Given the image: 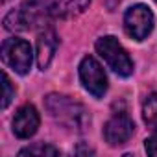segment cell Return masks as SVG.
Masks as SVG:
<instances>
[{
  "mask_svg": "<svg viewBox=\"0 0 157 157\" xmlns=\"http://www.w3.org/2000/svg\"><path fill=\"white\" fill-rule=\"evenodd\" d=\"M142 118L150 129L157 131V94L155 93L146 96L142 104Z\"/></svg>",
  "mask_w": 157,
  "mask_h": 157,
  "instance_id": "cell-11",
  "label": "cell"
},
{
  "mask_svg": "<svg viewBox=\"0 0 157 157\" xmlns=\"http://www.w3.org/2000/svg\"><path fill=\"white\" fill-rule=\"evenodd\" d=\"M2 80H4V100H2V109H6V107L11 104L13 96H15V89H13L11 80H10V76H8L6 72L2 74Z\"/></svg>",
  "mask_w": 157,
  "mask_h": 157,
  "instance_id": "cell-13",
  "label": "cell"
},
{
  "mask_svg": "<svg viewBox=\"0 0 157 157\" xmlns=\"http://www.w3.org/2000/svg\"><path fill=\"white\" fill-rule=\"evenodd\" d=\"M153 24H155V17L151 10L144 4L131 6L124 15V30L135 41H144L151 33Z\"/></svg>",
  "mask_w": 157,
  "mask_h": 157,
  "instance_id": "cell-5",
  "label": "cell"
},
{
  "mask_svg": "<svg viewBox=\"0 0 157 157\" xmlns=\"http://www.w3.org/2000/svg\"><path fill=\"white\" fill-rule=\"evenodd\" d=\"M80 80H82V85L85 87V91L89 94H93L94 98H102L107 91L105 70L102 68L98 59L93 57V56H85L82 59V63H80Z\"/></svg>",
  "mask_w": 157,
  "mask_h": 157,
  "instance_id": "cell-6",
  "label": "cell"
},
{
  "mask_svg": "<svg viewBox=\"0 0 157 157\" xmlns=\"http://www.w3.org/2000/svg\"><path fill=\"white\" fill-rule=\"evenodd\" d=\"M96 52L98 56L107 63V67L117 72L118 76H131L133 74V61L129 54L124 50V46L118 43L117 37L105 35L96 41Z\"/></svg>",
  "mask_w": 157,
  "mask_h": 157,
  "instance_id": "cell-3",
  "label": "cell"
},
{
  "mask_svg": "<svg viewBox=\"0 0 157 157\" xmlns=\"http://www.w3.org/2000/svg\"><path fill=\"white\" fill-rule=\"evenodd\" d=\"M2 2H8V0H2Z\"/></svg>",
  "mask_w": 157,
  "mask_h": 157,
  "instance_id": "cell-15",
  "label": "cell"
},
{
  "mask_svg": "<svg viewBox=\"0 0 157 157\" xmlns=\"http://www.w3.org/2000/svg\"><path fill=\"white\" fill-rule=\"evenodd\" d=\"M19 155H59V150L52 144L37 142V144L28 146V148H22L19 151Z\"/></svg>",
  "mask_w": 157,
  "mask_h": 157,
  "instance_id": "cell-12",
  "label": "cell"
},
{
  "mask_svg": "<svg viewBox=\"0 0 157 157\" xmlns=\"http://www.w3.org/2000/svg\"><path fill=\"white\" fill-rule=\"evenodd\" d=\"M144 150H146L148 155H155L157 157V131L144 140Z\"/></svg>",
  "mask_w": 157,
  "mask_h": 157,
  "instance_id": "cell-14",
  "label": "cell"
},
{
  "mask_svg": "<svg viewBox=\"0 0 157 157\" xmlns=\"http://www.w3.org/2000/svg\"><path fill=\"white\" fill-rule=\"evenodd\" d=\"M56 48H57V35L54 33L52 28H44L41 30L39 33V39H37V65L41 70L48 68V65L52 63V57L56 54Z\"/></svg>",
  "mask_w": 157,
  "mask_h": 157,
  "instance_id": "cell-9",
  "label": "cell"
},
{
  "mask_svg": "<svg viewBox=\"0 0 157 157\" xmlns=\"http://www.w3.org/2000/svg\"><path fill=\"white\" fill-rule=\"evenodd\" d=\"M91 4V0H50L48 8L56 19H72L82 15Z\"/></svg>",
  "mask_w": 157,
  "mask_h": 157,
  "instance_id": "cell-10",
  "label": "cell"
},
{
  "mask_svg": "<svg viewBox=\"0 0 157 157\" xmlns=\"http://www.w3.org/2000/svg\"><path fill=\"white\" fill-rule=\"evenodd\" d=\"M2 61L10 68H13L17 74L21 76L28 74L32 68V61H33V52H32L30 43L19 37L6 39L2 43Z\"/></svg>",
  "mask_w": 157,
  "mask_h": 157,
  "instance_id": "cell-4",
  "label": "cell"
},
{
  "mask_svg": "<svg viewBox=\"0 0 157 157\" xmlns=\"http://www.w3.org/2000/svg\"><path fill=\"white\" fill-rule=\"evenodd\" d=\"M11 124H13V133L19 139H30L35 135L39 124H41V117L32 104H26L17 109Z\"/></svg>",
  "mask_w": 157,
  "mask_h": 157,
  "instance_id": "cell-8",
  "label": "cell"
},
{
  "mask_svg": "<svg viewBox=\"0 0 157 157\" xmlns=\"http://www.w3.org/2000/svg\"><path fill=\"white\" fill-rule=\"evenodd\" d=\"M52 17L48 4L41 0H26L17 10L10 11L4 17V28L10 32H22V30H44L48 19Z\"/></svg>",
  "mask_w": 157,
  "mask_h": 157,
  "instance_id": "cell-2",
  "label": "cell"
},
{
  "mask_svg": "<svg viewBox=\"0 0 157 157\" xmlns=\"http://www.w3.org/2000/svg\"><path fill=\"white\" fill-rule=\"evenodd\" d=\"M44 107L48 111V115L61 126L68 128V129H78L82 131L87 128L89 124V113L85 109L83 104L76 102L70 96L65 94H48L44 98Z\"/></svg>",
  "mask_w": 157,
  "mask_h": 157,
  "instance_id": "cell-1",
  "label": "cell"
},
{
  "mask_svg": "<svg viewBox=\"0 0 157 157\" xmlns=\"http://www.w3.org/2000/svg\"><path fill=\"white\" fill-rule=\"evenodd\" d=\"M135 133V124L131 117L124 111L115 113L104 126V139L109 146H122L126 144Z\"/></svg>",
  "mask_w": 157,
  "mask_h": 157,
  "instance_id": "cell-7",
  "label": "cell"
}]
</instances>
